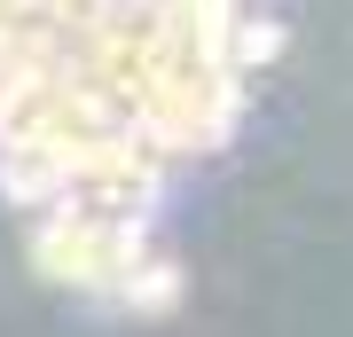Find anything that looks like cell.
<instances>
[{"label": "cell", "instance_id": "obj_1", "mask_svg": "<svg viewBox=\"0 0 353 337\" xmlns=\"http://www.w3.org/2000/svg\"><path fill=\"white\" fill-rule=\"evenodd\" d=\"M118 298H126L134 314H173V298H181V267L173 259H141L126 283H118Z\"/></svg>", "mask_w": 353, "mask_h": 337}, {"label": "cell", "instance_id": "obj_2", "mask_svg": "<svg viewBox=\"0 0 353 337\" xmlns=\"http://www.w3.org/2000/svg\"><path fill=\"white\" fill-rule=\"evenodd\" d=\"M275 48H283V24H236V39H228V63L236 71H252V63H275Z\"/></svg>", "mask_w": 353, "mask_h": 337}]
</instances>
